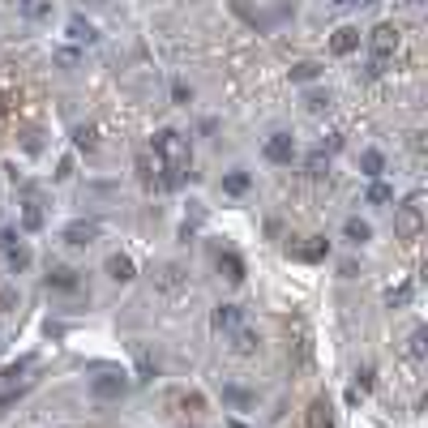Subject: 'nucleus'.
<instances>
[{
    "mask_svg": "<svg viewBox=\"0 0 428 428\" xmlns=\"http://www.w3.org/2000/svg\"><path fill=\"white\" fill-rule=\"evenodd\" d=\"M90 390H94V398L112 403V398H125L129 394V377H125V372H103V377L90 382Z\"/></svg>",
    "mask_w": 428,
    "mask_h": 428,
    "instance_id": "20e7f679",
    "label": "nucleus"
},
{
    "mask_svg": "<svg viewBox=\"0 0 428 428\" xmlns=\"http://www.w3.org/2000/svg\"><path fill=\"white\" fill-rule=\"evenodd\" d=\"M355 390H364V394L372 390V368H360V372H355Z\"/></svg>",
    "mask_w": 428,
    "mask_h": 428,
    "instance_id": "72a5a7b5",
    "label": "nucleus"
},
{
    "mask_svg": "<svg viewBox=\"0 0 428 428\" xmlns=\"http://www.w3.org/2000/svg\"><path fill=\"white\" fill-rule=\"evenodd\" d=\"M107 275H112L116 283H129V279L137 275V265H133V257H125V253H112V257H107Z\"/></svg>",
    "mask_w": 428,
    "mask_h": 428,
    "instance_id": "9d476101",
    "label": "nucleus"
},
{
    "mask_svg": "<svg viewBox=\"0 0 428 428\" xmlns=\"http://www.w3.org/2000/svg\"><path fill=\"white\" fill-rule=\"evenodd\" d=\"M5 112H9V94H5V90H0V116H5Z\"/></svg>",
    "mask_w": 428,
    "mask_h": 428,
    "instance_id": "37998d69",
    "label": "nucleus"
},
{
    "mask_svg": "<svg viewBox=\"0 0 428 428\" xmlns=\"http://www.w3.org/2000/svg\"><path fill=\"white\" fill-rule=\"evenodd\" d=\"M232 351H236V355H253V351H257V334H253L248 326H236V330H232Z\"/></svg>",
    "mask_w": 428,
    "mask_h": 428,
    "instance_id": "4468645a",
    "label": "nucleus"
},
{
    "mask_svg": "<svg viewBox=\"0 0 428 428\" xmlns=\"http://www.w3.org/2000/svg\"><path fill=\"white\" fill-rule=\"evenodd\" d=\"M158 283H163L168 291H172V287H180V265H168V270H163V279H158Z\"/></svg>",
    "mask_w": 428,
    "mask_h": 428,
    "instance_id": "2f4dec72",
    "label": "nucleus"
},
{
    "mask_svg": "<svg viewBox=\"0 0 428 428\" xmlns=\"http://www.w3.org/2000/svg\"><path fill=\"white\" fill-rule=\"evenodd\" d=\"M18 9H22V18L43 22V18H51V0H18Z\"/></svg>",
    "mask_w": 428,
    "mask_h": 428,
    "instance_id": "dca6fc26",
    "label": "nucleus"
},
{
    "mask_svg": "<svg viewBox=\"0 0 428 428\" xmlns=\"http://www.w3.org/2000/svg\"><path fill=\"white\" fill-rule=\"evenodd\" d=\"M30 368V360H18V364H9V368H0V390H9V386H18V377Z\"/></svg>",
    "mask_w": 428,
    "mask_h": 428,
    "instance_id": "5701e85b",
    "label": "nucleus"
},
{
    "mask_svg": "<svg viewBox=\"0 0 428 428\" xmlns=\"http://www.w3.org/2000/svg\"><path fill=\"white\" fill-rule=\"evenodd\" d=\"M355 47H360V30L355 26H339L330 34V51H334V56H351Z\"/></svg>",
    "mask_w": 428,
    "mask_h": 428,
    "instance_id": "6e6552de",
    "label": "nucleus"
},
{
    "mask_svg": "<svg viewBox=\"0 0 428 428\" xmlns=\"http://www.w3.org/2000/svg\"><path fill=\"white\" fill-rule=\"evenodd\" d=\"M317 77H321V65H313V61L291 65V82H317Z\"/></svg>",
    "mask_w": 428,
    "mask_h": 428,
    "instance_id": "a878e982",
    "label": "nucleus"
},
{
    "mask_svg": "<svg viewBox=\"0 0 428 428\" xmlns=\"http://www.w3.org/2000/svg\"><path fill=\"white\" fill-rule=\"evenodd\" d=\"M424 232V214H420V201L411 197L407 206H398V214H394V236L398 240H415Z\"/></svg>",
    "mask_w": 428,
    "mask_h": 428,
    "instance_id": "f03ea898",
    "label": "nucleus"
},
{
    "mask_svg": "<svg viewBox=\"0 0 428 428\" xmlns=\"http://www.w3.org/2000/svg\"><path fill=\"white\" fill-rule=\"evenodd\" d=\"M368 47H372V61H390L394 51H398V30H394L390 22L372 26V30H368Z\"/></svg>",
    "mask_w": 428,
    "mask_h": 428,
    "instance_id": "7ed1b4c3",
    "label": "nucleus"
},
{
    "mask_svg": "<svg viewBox=\"0 0 428 428\" xmlns=\"http://www.w3.org/2000/svg\"><path fill=\"white\" fill-rule=\"evenodd\" d=\"M386 304H390V308H407V304H411V283L390 287V291H386Z\"/></svg>",
    "mask_w": 428,
    "mask_h": 428,
    "instance_id": "c85d7f7f",
    "label": "nucleus"
},
{
    "mask_svg": "<svg viewBox=\"0 0 428 428\" xmlns=\"http://www.w3.org/2000/svg\"><path fill=\"white\" fill-rule=\"evenodd\" d=\"M56 61H61L65 69H73V65H77V51H69V47H65V51H56Z\"/></svg>",
    "mask_w": 428,
    "mask_h": 428,
    "instance_id": "4c0bfd02",
    "label": "nucleus"
},
{
    "mask_svg": "<svg viewBox=\"0 0 428 428\" xmlns=\"http://www.w3.org/2000/svg\"><path fill=\"white\" fill-rule=\"evenodd\" d=\"M13 244H18V232H13V227H0V253L13 248Z\"/></svg>",
    "mask_w": 428,
    "mask_h": 428,
    "instance_id": "c9c22d12",
    "label": "nucleus"
},
{
    "mask_svg": "<svg viewBox=\"0 0 428 428\" xmlns=\"http://www.w3.org/2000/svg\"><path fill=\"white\" fill-rule=\"evenodd\" d=\"M386 201H394V189L382 184V180H372L368 184V206H386Z\"/></svg>",
    "mask_w": 428,
    "mask_h": 428,
    "instance_id": "393cba45",
    "label": "nucleus"
},
{
    "mask_svg": "<svg viewBox=\"0 0 428 428\" xmlns=\"http://www.w3.org/2000/svg\"><path fill=\"white\" fill-rule=\"evenodd\" d=\"M47 287H56V291H77V270H69V265H51V270H47Z\"/></svg>",
    "mask_w": 428,
    "mask_h": 428,
    "instance_id": "9b49d317",
    "label": "nucleus"
},
{
    "mask_svg": "<svg viewBox=\"0 0 428 428\" xmlns=\"http://www.w3.org/2000/svg\"><path fill=\"white\" fill-rule=\"evenodd\" d=\"M424 351H428V330H424V326H415V330L407 334L403 355H407V360H424Z\"/></svg>",
    "mask_w": 428,
    "mask_h": 428,
    "instance_id": "2eb2a0df",
    "label": "nucleus"
},
{
    "mask_svg": "<svg viewBox=\"0 0 428 428\" xmlns=\"http://www.w3.org/2000/svg\"><path fill=\"white\" fill-rule=\"evenodd\" d=\"M308 428H334V407L326 398H313L308 407Z\"/></svg>",
    "mask_w": 428,
    "mask_h": 428,
    "instance_id": "f8f14e48",
    "label": "nucleus"
},
{
    "mask_svg": "<svg viewBox=\"0 0 428 428\" xmlns=\"http://www.w3.org/2000/svg\"><path fill=\"white\" fill-rule=\"evenodd\" d=\"M265 158H270V163H291V158H296V141L287 133H275L270 141H265Z\"/></svg>",
    "mask_w": 428,
    "mask_h": 428,
    "instance_id": "423d86ee",
    "label": "nucleus"
},
{
    "mask_svg": "<svg viewBox=\"0 0 428 428\" xmlns=\"http://www.w3.org/2000/svg\"><path fill=\"white\" fill-rule=\"evenodd\" d=\"M65 30H69V39H73V43H86V47H90V43H99V30H94V22H86L82 13H73Z\"/></svg>",
    "mask_w": 428,
    "mask_h": 428,
    "instance_id": "1a4fd4ad",
    "label": "nucleus"
},
{
    "mask_svg": "<svg viewBox=\"0 0 428 428\" xmlns=\"http://www.w3.org/2000/svg\"><path fill=\"white\" fill-rule=\"evenodd\" d=\"M73 141H77L82 150H94V146H99V129H94V125H77V129H73Z\"/></svg>",
    "mask_w": 428,
    "mask_h": 428,
    "instance_id": "bb28decb",
    "label": "nucleus"
},
{
    "mask_svg": "<svg viewBox=\"0 0 428 428\" xmlns=\"http://www.w3.org/2000/svg\"><path fill=\"white\" fill-rule=\"evenodd\" d=\"M5 257H9V270H13V275L30 265V248H26V244H13V248H5Z\"/></svg>",
    "mask_w": 428,
    "mask_h": 428,
    "instance_id": "b1692460",
    "label": "nucleus"
},
{
    "mask_svg": "<svg viewBox=\"0 0 428 428\" xmlns=\"http://www.w3.org/2000/svg\"><path fill=\"white\" fill-rule=\"evenodd\" d=\"M94 236H99V223H94V219H73V223L65 227V240L77 244V248H82V244H94Z\"/></svg>",
    "mask_w": 428,
    "mask_h": 428,
    "instance_id": "0eeeda50",
    "label": "nucleus"
},
{
    "mask_svg": "<svg viewBox=\"0 0 428 428\" xmlns=\"http://www.w3.org/2000/svg\"><path fill=\"white\" fill-rule=\"evenodd\" d=\"M172 99H176V103H184V107H189V99H193V90H189V86H184V82H176V86H172Z\"/></svg>",
    "mask_w": 428,
    "mask_h": 428,
    "instance_id": "f704fd0d",
    "label": "nucleus"
},
{
    "mask_svg": "<svg viewBox=\"0 0 428 428\" xmlns=\"http://www.w3.org/2000/svg\"><path fill=\"white\" fill-rule=\"evenodd\" d=\"M73 176V158H61V168H56V180H69Z\"/></svg>",
    "mask_w": 428,
    "mask_h": 428,
    "instance_id": "58836bf2",
    "label": "nucleus"
},
{
    "mask_svg": "<svg viewBox=\"0 0 428 428\" xmlns=\"http://www.w3.org/2000/svg\"><path fill=\"white\" fill-rule=\"evenodd\" d=\"M334 5H377V0H334Z\"/></svg>",
    "mask_w": 428,
    "mask_h": 428,
    "instance_id": "79ce46f5",
    "label": "nucleus"
},
{
    "mask_svg": "<svg viewBox=\"0 0 428 428\" xmlns=\"http://www.w3.org/2000/svg\"><path fill=\"white\" fill-rule=\"evenodd\" d=\"M154 184H158V189H180V184H184V168H163V176H158Z\"/></svg>",
    "mask_w": 428,
    "mask_h": 428,
    "instance_id": "c756f323",
    "label": "nucleus"
},
{
    "mask_svg": "<svg viewBox=\"0 0 428 428\" xmlns=\"http://www.w3.org/2000/svg\"><path fill=\"white\" fill-rule=\"evenodd\" d=\"M227 428H248V424H240V420H232V424H227Z\"/></svg>",
    "mask_w": 428,
    "mask_h": 428,
    "instance_id": "c03bdc74",
    "label": "nucleus"
},
{
    "mask_svg": "<svg viewBox=\"0 0 428 428\" xmlns=\"http://www.w3.org/2000/svg\"><path fill=\"white\" fill-rule=\"evenodd\" d=\"M210 326L219 330V334H232L236 326H244V313H240V304H219L210 313Z\"/></svg>",
    "mask_w": 428,
    "mask_h": 428,
    "instance_id": "39448f33",
    "label": "nucleus"
},
{
    "mask_svg": "<svg viewBox=\"0 0 428 428\" xmlns=\"http://www.w3.org/2000/svg\"><path fill=\"white\" fill-rule=\"evenodd\" d=\"M343 236H347L351 244H364V240H372V227H368L364 219H347V223H343Z\"/></svg>",
    "mask_w": 428,
    "mask_h": 428,
    "instance_id": "412c9836",
    "label": "nucleus"
},
{
    "mask_svg": "<svg viewBox=\"0 0 428 428\" xmlns=\"http://www.w3.org/2000/svg\"><path fill=\"white\" fill-rule=\"evenodd\" d=\"M304 103H308V112H326V107H330V94H308Z\"/></svg>",
    "mask_w": 428,
    "mask_h": 428,
    "instance_id": "473e14b6",
    "label": "nucleus"
},
{
    "mask_svg": "<svg viewBox=\"0 0 428 428\" xmlns=\"http://www.w3.org/2000/svg\"><path fill=\"white\" fill-rule=\"evenodd\" d=\"M154 150L168 158V168H189V137H180L176 129H158Z\"/></svg>",
    "mask_w": 428,
    "mask_h": 428,
    "instance_id": "f257e3e1",
    "label": "nucleus"
},
{
    "mask_svg": "<svg viewBox=\"0 0 428 428\" xmlns=\"http://www.w3.org/2000/svg\"><path fill=\"white\" fill-rule=\"evenodd\" d=\"M248 176L244 172H232V176H223V193H232V197H240V193H248Z\"/></svg>",
    "mask_w": 428,
    "mask_h": 428,
    "instance_id": "cd10ccee",
    "label": "nucleus"
},
{
    "mask_svg": "<svg viewBox=\"0 0 428 428\" xmlns=\"http://www.w3.org/2000/svg\"><path fill=\"white\" fill-rule=\"evenodd\" d=\"M403 5H420V0H403Z\"/></svg>",
    "mask_w": 428,
    "mask_h": 428,
    "instance_id": "a18cd8bd",
    "label": "nucleus"
},
{
    "mask_svg": "<svg viewBox=\"0 0 428 428\" xmlns=\"http://www.w3.org/2000/svg\"><path fill=\"white\" fill-rule=\"evenodd\" d=\"M137 372H141V382H150V372H154V364H150L146 355H141V360H137Z\"/></svg>",
    "mask_w": 428,
    "mask_h": 428,
    "instance_id": "ea45409f",
    "label": "nucleus"
},
{
    "mask_svg": "<svg viewBox=\"0 0 428 428\" xmlns=\"http://www.w3.org/2000/svg\"><path fill=\"white\" fill-rule=\"evenodd\" d=\"M13 403H18V390H9L5 398H0V411H5V407H13Z\"/></svg>",
    "mask_w": 428,
    "mask_h": 428,
    "instance_id": "a19ab883",
    "label": "nucleus"
},
{
    "mask_svg": "<svg viewBox=\"0 0 428 428\" xmlns=\"http://www.w3.org/2000/svg\"><path fill=\"white\" fill-rule=\"evenodd\" d=\"M360 168H364V176H368V180H377V176H382V168H386L382 150H364V154H360Z\"/></svg>",
    "mask_w": 428,
    "mask_h": 428,
    "instance_id": "aec40b11",
    "label": "nucleus"
},
{
    "mask_svg": "<svg viewBox=\"0 0 428 428\" xmlns=\"http://www.w3.org/2000/svg\"><path fill=\"white\" fill-rule=\"evenodd\" d=\"M326 253H330V244L321 240V236H313V240H308V244H304V248H300L296 257H300V261H321V257H326Z\"/></svg>",
    "mask_w": 428,
    "mask_h": 428,
    "instance_id": "4be33fe9",
    "label": "nucleus"
},
{
    "mask_svg": "<svg viewBox=\"0 0 428 428\" xmlns=\"http://www.w3.org/2000/svg\"><path fill=\"white\" fill-rule=\"evenodd\" d=\"M13 304H18V291H13V287H5V291H0V313H9Z\"/></svg>",
    "mask_w": 428,
    "mask_h": 428,
    "instance_id": "e433bc0d",
    "label": "nucleus"
},
{
    "mask_svg": "<svg viewBox=\"0 0 428 428\" xmlns=\"http://www.w3.org/2000/svg\"><path fill=\"white\" fill-rule=\"evenodd\" d=\"M326 163H330V150H317V154L308 158V172H313V176H321V172H326Z\"/></svg>",
    "mask_w": 428,
    "mask_h": 428,
    "instance_id": "7c9ffc66",
    "label": "nucleus"
},
{
    "mask_svg": "<svg viewBox=\"0 0 428 428\" xmlns=\"http://www.w3.org/2000/svg\"><path fill=\"white\" fill-rule=\"evenodd\" d=\"M22 227H26V232H39V227H43V206H39L34 193H30V201H26V210H22Z\"/></svg>",
    "mask_w": 428,
    "mask_h": 428,
    "instance_id": "a211bd4d",
    "label": "nucleus"
},
{
    "mask_svg": "<svg viewBox=\"0 0 428 428\" xmlns=\"http://www.w3.org/2000/svg\"><path fill=\"white\" fill-rule=\"evenodd\" d=\"M223 403H232V407H240V411H244V407H253V403H257V394H253V390H244V386H223Z\"/></svg>",
    "mask_w": 428,
    "mask_h": 428,
    "instance_id": "f3484780",
    "label": "nucleus"
},
{
    "mask_svg": "<svg viewBox=\"0 0 428 428\" xmlns=\"http://www.w3.org/2000/svg\"><path fill=\"white\" fill-rule=\"evenodd\" d=\"M219 270H223L227 283H244V261L236 253H219Z\"/></svg>",
    "mask_w": 428,
    "mask_h": 428,
    "instance_id": "ddd939ff",
    "label": "nucleus"
},
{
    "mask_svg": "<svg viewBox=\"0 0 428 428\" xmlns=\"http://www.w3.org/2000/svg\"><path fill=\"white\" fill-rule=\"evenodd\" d=\"M137 180H141L146 189H150V184L158 180V163L150 158V150H141V154H137Z\"/></svg>",
    "mask_w": 428,
    "mask_h": 428,
    "instance_id": "6ab92c4d",
    "label": "nucleus"
}]
</instances>
